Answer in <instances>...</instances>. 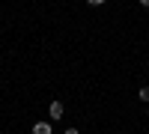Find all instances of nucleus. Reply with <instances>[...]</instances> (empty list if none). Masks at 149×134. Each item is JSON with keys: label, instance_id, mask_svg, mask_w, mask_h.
Here are the masks:
<instances>
[{"label": "nucleus", "instance_id": "obj_5", "mask_svg": "<svg viewBox=\"0 0 149 134\" xmlns=\"http://www.w3.org/2000/svg\"><path fill=\"white\" fill-rule=\"evenodd\" d=\"M63 134H81V131H78V128H66Z\"/></svg>", "mask_w": 149, "mask_h": 134}, {"label": "nucleus", "instance_id": "obj_4", "mask_svg": "<svg viewBox=\"0 0 149 134\" xmlns=\"http://www.w3.org/2000/svg\"><path fill=\"white\" fill-rule=\"evenodd\" d=\"M86 3H90V6H104L107 0H86Z\"/></svg>", "mask_w": 149, "mask_h": 134}, {"label": "nucleus", "instance_id": "obj_1", "mask_svg": "<svg viewBox=\"0 0 149 134\" xmlns=\"http://www.w3.org/2000/svg\"><path fill=\"white\" fill-rule=\"evenodd\" d=\"M63 113H66V104L63 101H51V104H48V119H51V122H60V119H63Z\"/></svg>", "mask_w": 149, "mask_h": 134}, {"label": "nucleus", "instance_id": "obj_3", "mask_svg": "<svg viewBox=\"0 0 149 134\" xmlns=\"http://www.w3.org/2000/svg\"><path fill=\"white\" fill-rule=\"evenodd\" d=\"M137 99H140V101H143V104H146V101H149V87H140V90H137Z\"/></svg>", "mask_w": 149, "mask_h": 134}, {"label": "nucleus", "instance_id": "obj_2", "mask_svg": "<svg viewBox=\"0 0 149 134\" xmlns=\"http://www.w3.org/2000/svg\"><path fill=\"white\" fill-rule=\"evenodd\" d=\"M33 134H54L51 119H39V122H33Z\"/></svg>", "mask_w": 149, "mask_h": 134}, {"label": "nucleus", "instance_id": "obj_6", "mask_svg": "<svg viewBox=\"0 0 149 134\" xmlns=\"http://www.w3.org/2000/svg\"><path fill=\"white\" fill-rule=\"evenodd\" d=\"M137 3H140V6H146V9H149V0H137Z\"/></svg>", "mask_w": 149, "mask_h": 134}]
</instances>
